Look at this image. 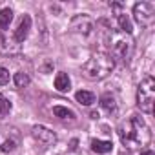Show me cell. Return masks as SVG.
Masks as SVG:
<instances>
[{
	"label": "cell",
	"mask_w": 155,
	"mask_h": 155,
	"mask_svg": "<svg viewBox=\"0 0 155 155\" xmlns=\"http://www.w3.org/2000/svg\"><path fill=\"white\" fill-rule=\"evenodd\" d=\"M133 15L140 26H151L155 20V6L151 2H137L133 6Z\"/></svg>",
	"instance_id": "5b68a950"
},
{
	"label": "cell",
	"mask_w": 155,
	"mask_h": 155,
	"mask_svg": "<svg viewBox=\"0 0 155 155\" xmlns=\"http://www.w3.org/2000/svg\"><path fill=\"white\" fill-rule=\"evenodd\" d=\"M115 60L110 53H95L84 66H82V75L88 81H102L113 71Z\"/></svg>",
	"instance_id": "7a4b0ae2"
},
{
	"label": "cell",
	"mask_w": 155,
	"mask_h": 155,
	"mask_svg": "<svg viewBox=\"0 0 155 155\" xmlns=\"http://www.w3.org/2000/svg\"><path fill=\"white\" fill-rule=\"evenodd\" d=\"M11 110V102L6 97H0V119H4Z\"/></svg>",
	"instance_id": "e0dca14e"
},
{
	"label": "cell",
	"mask_w": 155,
	"mask_h": 155,
	"mask_svg": "<svg viewBox=\"0 0 155 155\" xmlns=\"http://www.w3.org/2000/svg\"><path fill=\"white\" fill-rule=\"evenodd\" d=\"M111 146L113 144L110 140H99V139L91 140V150L95 153H108V151H111Z\"/></svg>",
	"instance_id": "30bf717a"
},
{
	"label": "cell",
	"mask_w": 155,
	"mask_h": 155,
	"mask_svg": "<svg viewBox=\"0 0 155 155\" xmlns=\"http://www.w3.org/2000/svg\"><path fill=\"white\" fill-rule=\"evenodd\" d=\"M119 26H120V31L122 33H131V29H133V26H131V20H130V17L128 15H124V13H119Z\"/></svg>",
	"instance_id": "9a60e30c"
},
{
	"label": "cell",
	"mask_w": 155,
	"mask_h": 155,
	"mask_svg": "<svg viewBox=\"0 0 155 155\" xmlns=\"http://www.w3.org/2000/svg\"><path fill=\"white\" fill-rule=\"evenodd\" d=\"M77 101H79L82 106H91V104L95 102V95H93L91 91L81 90V91H77Z\"/></svg>",
	"instance_id": "4fadbf2b"
},
{
	"label": "cell",
	"mask_w": 155,
	"mask_h": 155,
	"mask_svg": "<svg viewBox=\"0 0 155 155\" xmlns=\"http://www.w3.org/2000/svg\"><path fill=\"white\" fill-rule=\"evenodd\" d=\"M55 88H57L58 91H69L71 81H69L68 73H58V75L55 77Z\"/></svg>",
	"instance_id": "9c48e42d"
},
{
	"label": "cell",
	"mask_w": 155,
	"mask_h": 155,
	"mask_svg": "<svg viewBox=\"0 0 155 155\" xmlns=\"http://www.w3.org/2000/svg\"><path fill=\"white\" fill-rule=\"evenodd\" d=\"M153 102H155V81L153 77H146L137 88V106L140 108V111L151 113Z\"/></svg>",
	"instance_id": "277c9868"
},
{
	"label": "cell",
	"mask_w": 155,
	"mask_h": 155,
	"mask_svg": "<svg viewBox=\"0 0 155 155\" xmlns=\"http://www.w3.org/2000/svg\"><path fill=\"white\" fill-rule=\"evenodd\" d=\"M119 137L120 142L128 148V150H139L150 144L151 140V131L148 128V124L144 122V119L131 115L126 120H122L119 124Z\"/></svg>",
	"instance_id": "6da1fadb"
},
{
	"label": "cell",
	"mask_w": 155,
	"mask_h": 155,
	"mask_svg": "<svg viewBox=\"0 0 155 155\" xmlns=\"http://www.w3.org/2000/svg\"><path fill=\"white\" fill-rule=\"evenodd\" d=\"M29 29H31V18H29V15H24L20 18V22H18L17 31H15V42H24V38L28 37Z\"/></svg>",
	"instance_id": "ba28073f"
},
{
	"label": "cell",
	"mask_w": 155,
	"mask_h": 155,
	"mask_svg": "<svg viewBox=\"0 0 155 155\" xmlns=\"http://www.w3.org/2000/svg\"><path fill=\"white\" fill-rule=\"evenodd\" d=\"M110 49H111V57L120 58V60H130L133 51H135V42L131 38V35L122 33V31H111L110 33Z\"/></svg>",
	"instance_id": "3957f363"
},
{
	"label": "cell",
	"mask_w": 155,
	"mask_h": 155,
	"mask_svg": "<svg viewBox=\"0 0 155 155\" xmlns=\"http://www.w3.org/2000/svg\"><path fill=\"white\" fill-rule=\"evenodd\" d=\"M69 28H71L73 33L88 35V33H91V29H93V20H91L88 15H79V17H75V18L71 20Z\"/></svg>",
	"instance_id": "52a82bcc"
},
{
	"label": "cell",
	"mask_w": 155,
	"mask_h": 155,
	"mask_svg": "<svg viewBox=\"0 0 155 155\" xmlns=\"http://www.w3.org/2000/svg\"><path fill=\"white\" fill-rule=\"evenodd\" d=\"M53 113H55L58 119H62V120H75V113H73L71 110L64 108V106H55V108H53Z\"/></svg>",
	"instance_id": "7c38bea8"
},
{
	"label": "cell",
	"mask_w": 155,
	"mask_h": 155,
	"mask_svg": "<svg viewBox=\"0 0 155 155\" xmlns=\"http://www.w3.org/2000/svg\"><path fill=\"white\" fill-rule=\"evenodd\" d=\"M9 82V71L0 66V86H6Z\"/></svg>",
	"instance_id": "ac0fdd59"
},
{
	"label": "cell",
	"mask_w": 155,
	"mask_h": 155,
	"mask_svg": "<svg viewBox=\"0 0 155 155\" xmlns=\"http://www.w3.org/2000/svg\"><path fill=\"white\" fill-rule=\"evenodd\" d=\"M13 150H15V140H9V139H8V140L2 144V151L8 153V151H13Z\"/></svg>",
	"instance_id": "d6986e66"
},
{
	"label": "cell",
	"mask_w": 155,
	"mask_h": 155,
	"mask_svg": "<svg viewBox=\"0 0 155 155\" xmlns=\"http://www.w3.org/2000/svg\"><path fill=\"white\" fill-rule=\"evenodd\" d=\"M11 20H13V11H11L9 8H6V9H2V11H0V29H6V28H9Z\"/></svg>",
	"instance_id": "5bb4252c"
},
{
	"label": "cell",
	"mask_w": 155,
	"mask_h": 155,
	"mask_svg": "<svg viewBox=\"0 0 155 155\" xmlns=\"http://www.w3.org/2000/svg\"><path fill=\"white\" fill-rule=\"evenodd\" d=\"M101 106H102L108 113L115 111V108H117V104H115V97H113L111 93H104V95L101 97Z\"/></svg>",
	"instance_id": "8fae6325"
},
{
	"label": "cell",
	"mask_w": 155,
	"mask_h": 155,
	"mask_svg": "<svg viewBox=\"0 0 155 155\" xmlns=\"http://www.w3.org/2000/svg\"><path fill=\"white\" fill-rule=\"evenodd\" d=\"M31 135H33V139L37 142H40L44 146H49V144H55L57 142V135L49 128H46V126H35L31 130Z\"/></svg>",
	"instance_id": "8992f818"
},
{
	"label": "cell",
	"mask_w": 155,
	"mask_h": 155,
	"mask_svg": "<svg viewBox=\"0 0 155 155\" xmlns=\"http://www.w3.org/2000/svg\"><path fill=\"white\" fill-rule=\"evenodd\" d=\"M140 155H155V153L150 151V150H144V151H140Z\"/></svg>",
	"instance_id": "ffe728a7"
},
{
	"label": "cell",
	"mask_w": 155,
	"mask_h": 155,
	"mask_svg": "<svg viewBox=\"0 0 155 155\" xmlns=\"http://www.w3.org/2000/svg\"><path fill=\"white\" fill-rule=\"evenodd\" d=\"M15 86L17 88H26L28 84H29V77H28V73H24V71H20V73H17L15 75Z\"/></svg>",
	"instance_id": "2e32d148"
}]
</instances>
